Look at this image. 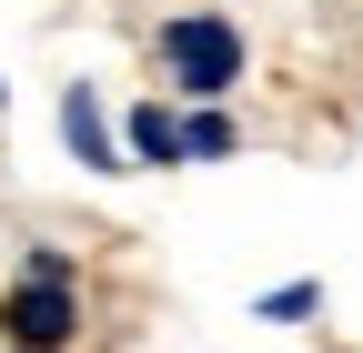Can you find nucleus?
Segmentation results:
<instances>
[{"mask_svg": "<svg viewBox=\"0 0 363 353\" xmlns=\"http://www.w3.org/2000/svg\"><path fill=\"white\" fill-rule=\"evenodd\" d=\"M61 142L91 162V172H121V142H111V121H101V101H91V81H71L61 91Z\"/></svg>", "mask_w": 363, "mask_h": 353, "instance_id": "7ed1b4c3", "label": "nucleus"}, {"mask_svg": "<svg viewBox=\"0 0 363 353\" xmlns=\"http://www.w3.org/2000/svg\"><path fill=\"white\" fill-rule=\"evenodd\" d=\"M71 323H81V303H71V262H61V252H30V273L11 283V303H0L11 353H61Z\"/></svg>", "mask_w": 363, "mask_h": 353, "instance_id": "f257e3e1", "label": "nucleus"}, {"mask_svg": "<svg viewBox=\"0 0 363 353\" xmlns=\"http://www.w3.org/2000/svg\"><path fill=\"white\" fill-rule=\"evenodd\" d=\"M313 303H323V293H313V283H283V293H262V323H303V313H313Z\"/></svg>", "mask_w": 363, "mask_h": 353, "instance_id": "423d86ee", "label": "nucleus"}, {"mask_svg": "<svg viewBox=\"0 0 363 353\" xmlns=\"http://www.w3.org/2000/svg\"><path fill=\"white\" fill-rule=\"evenodd\" d=\"M162 61H172V81H182L192 101H222V91L242 81V30L222 21V11H192V21L162 30Z\"/></svg>", "mask_w": 363, "mask_h": 353, "instance_id": "f03ea898", "label": "nucleus"}, {"mask_svg": "<svg viewBox=\"0 0 363 353\" xmlns=\"http://www.w3.org/2000/svg\"><path fill=\"white\" fill-rule=\"evenodd\" d=\"M222 152H233V121H222V111H192V121H182V162H222Z\"/></svg>", "mask_w": 363, "mask_h": 353, "instance_id": "39448f33", "label": "nucleus"}, {"mask_svg": "<svg viewBox=\"0 0 363 353\" xmlns=\"http://www.w3.org/2000/svg\"><path fill=\"white\" fill-rule=\"evenodd\" d=\"M121 142L142 152V162H182V121H172V111L152 101V111H131V131H121Z\"/></svg>", "mask_w": 363, "mask_h": 353, "instance_id": "20e7f679", "label": "nucleus"}]
</instances>
